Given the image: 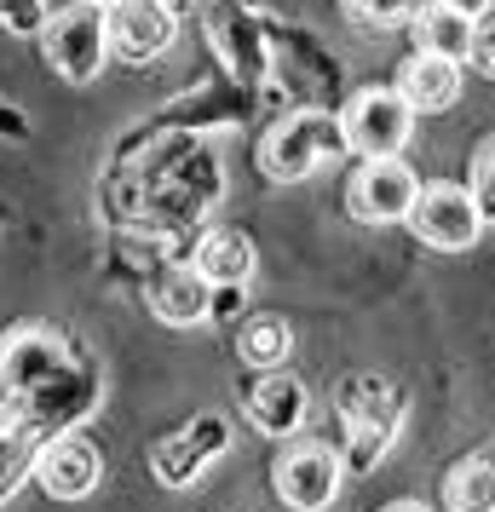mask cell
Returning <instances> with one entry per match:
<instances>
[{
  "mask_svg": "<svg viewBox=\"0 0 495 512\" xmlns=\"http://www.w3.org/2000/svg\"><path fill=\"white\" fill-rule=\"evenodd\" d=\"M87 403H93V386L70 363V351L52 328L24 323L0 340V409L18 420L24 438L35 432L58 438V426L81 420Z\"/></svg>",
  "mask_w": 495,
  "mask_h": 512,
  "instance_id": "cell-1",
  "label": "cell"
},
{
  "mask_svg": "<svg viewBox=\"0 0 495 512\" xmlns=\"http://www.w3.org/2000/svg\"><path fill=\"white\" fill-rule=\"evenodd\" d=\"M156 6H167V12H173V6H185V0H156Z\"/></svg>",
  "mask_w": 495,
  "mask_h": 512,
  "instance_id": "cell-27",
  "label": "cell"
},
{
  "mask_svg": "<svg viewBox=\"0 0 495 512\" xmlns=\"http://www.w3.org/2000/svg\"><path fill=\"white\" fill-rule=\"evenodd\" d=\"M104 24H110V52H121L127 64L162 58L173 47V35H179V18L167 6H156V0H116L104 12Z\"/></svg>",
  "mask_w": 495,
  "mask_h": 512,
  "instance_id": "cell-9",
  "label": "cell"
},
{
  "mask_svg": "<svg viewBox=\"0 0 495 512\" xmlns=\"http://www.w3.org/2000/svg\"><path fill=\"white\" fill-rule=\"evenodd\" d=\"M409 231L421 236L426 248H438V254H461L478 242L484 231V219L472 208V196L461 185H449V179H432V185L415 190V208H409Z\"/></svg>",
  "mask_w": 495,
  "mask_h": 512,
  "instance_id": "cell-5",
  "label": "cell"
},
{
  "mask_svg": "<svg viewBox=\"0 0 495 512\" xmlns=\"http://www.w3.org/2000/svg\"><path fill=\"white\" fill-rule=\"evenodd\" d=\"M225 449V426H219V415H202L190 420L185 432H173V438L156 449V478H162L167 489H185L196 484L202 472H208V461Z\"/></svg>",
  "mask_w": 495,
  "mask_h": 512,
  "instance_id": "cell-11",
  "label": "cell"
},
{
  "mask_svg": "<svg viewBox=\"0 0 495 512\" xmlns=\"http://www.w3.org/2000/svg\"><path fill=\"white\" fill-rule=\"evenodd\" d=\"M346 420H352V461H375L380 449L392 443L403 420V397L386 386V380H357L346 392Z\"/></svg>",
  "mask_w": 495,
  "mask_h": 512,
  "instance_id": "cell-10",
  "label": "cell"
},
{
  "mask_svg": "<svg viewBox=\"0 0 495 512\" xmlns=\"http://www.w3.org/2000/svg\"><path fill=\"white\" fill-rule=\"evenodd\" d=\"M0 24L12 35H41L47 29V0H0Z\"/></svg>",
  "mask_w": 495,
  "mask_h": 512,
  "instance_id": "cell-22",
  "label": "cell"
},
{
  "mask_svg": "<svg viewBox=\"0 0 495 512\" xmlns=\"http://www.w3.org/2000/svg\"><path fill=\"white\" fill-rule=\"evenodd\" d=\"M467 196H472V208H478V219L490 225V219H495V139H484V150L472 156V185H467Z\"/></svg>",
  "mask_w": 495,
  "mask_h": 512,
  "instance_id": "cell-21",
  "label": "cell"
},
{
  "mask_svg": "<svg viewBox=\"0 0 495 512\" xmlns=\"http://www.w3.org/2000/svg\"><path fill=\"white\" fill-rule=\"evenodd\" d=\"M438 6H444V12H461V18H484L495 0H438Z\"/></svg>",
  "mask_w": 495,
  "mask_h": 512,
  "instance_id": "cell-24",
  "label": "cell"
},
{
  "mask_svg": "<svg viewBox=\"0 0 495 512\" xmlns=\"http://www.w3.org/2000/svg\"><path fill=\"white\" fill-rule=\"evenodd\" d=\"M346 139H340V121L323 116V110H294L283 116L260 144V173L277 179V185H294V179H311L317 167L340 156Z\"/></svg>",
  "mask_w": 495,
  "mask_h": 512,
  "instance_id": "cell-2",
  "label": "cell"
},
{
  "mask_svg": "<svg viewBox=\"0 0 495 512\" xmlns=\"http://www.w3.org/2000/svg\"><path fill=\"white\" fill-rule=\"evenodd\" d=\"M150 311L162 317V323H173V328H190V323H202L213 311V288L196 271H167L156 288H150Z\"/></svg>",
  "mask_w": 495,
  "mask_h": 512,
  "instance_id": "cell-15",
  "label": "cell"
},
{
  "mask_svg": "<svg viewBox=\"0 0 495 512\" xmlns=\"http://www.w3.org/2000/svg\"><path fill=\"white\" fill-rule=\"evenodd\" d=\"M29 472H35V443L24 432H0V501L24 484Z\"/></svg>",
  "mask_w": 495,
  "mask_h": 512,
  "instance_id": "cell-20",
  "label": "cell"
},
{
  "mask_svg": "<svg viewBox=\"0 0 495 512\" xmlns=\"http://www.w3.org/2000/svg\"><path fill=\"white\" fill-rule=\"evenodd\" d=\"M415 41H421V52H432V58L461 64V58H467V41H472V18L444 12V6H426L421 18H415Z\"/></svg>",
  "mask_w": 495,
  "mask_h": 512,
  "instance_id": "cell-17",
  "label": "cell"
},
{
  "mask_svg": "<svg viewBox=\"0 0 495 512\" xmlns=\"http://www.w3.org/2000/svg\"><path fill=\"white\" fill-rule=\"evenodd\" d=\"M357 24H375V29H398V24H415L426 12V0H346Z\"/></svg>",
  "mask_w": 495,
  "mask_h": 512,
  "instance_id": "cell-19",
  "label": "cell"
},
{
  "mask_svg": "<svg viewBox=\"0 0 495 512\" xmlns=\"http://www.w3.org/2000/svg\"><path fill=\"white\" fill-rule=\"evenodd\" d=\"M392 93H398L415 116H438V110H449L455 93H461V64L432 58V52H415L398 70V87H392Z\"/></svg>",
  "mask_w": 495,
  "mask_h": 512,
  "instance_id": "cell-13",
  "label": "cell"
},
{
  "mask_svg": "<svg viewBox=\"0 0 495 512\" xmlns=\"http://www.w3.org/2000/svg\"><path fill=\"white\" fill-rule=\"evenodd\" d=\"M41 52H47L52 70L64 75V81H75V87L98 81L104 58H110V24H104V12L87 6V0L52 12L47 29H41Z\"/></svg>",
  "mask_w": 495,
  "mask_h": 512,
  "instance_id": "cell-3",
  "label": "cell"
},
{
  "mask_svg": "<svg viewBox=\"0 0 495 512\" xmlns=\"http://www.w3.org/2000/svg\"><path fill=\"white\" fill-rule=\"evenodd\" d=\"M415 190L421 185L403 156H375V162H357V173L346 179V208L363 225H398L415 208Z\"/></svg>",
  "mask_w": 495,
  "mask_h": 512,
  "instance_id": "cell-6",
  "label": "cell"
},
{
  "mask_svg": "<svg viewBox=\"0 0 495 512\" xmlns=\"http://www.w3.org/2000/svg\"><path fill=\"white\" fill-rule=\"evenodd\" d=\"M29 478H41L47 495L58 501H81V495H93L98 478H104V461H98V449L81 432H58L35 449V472Z\"/></svg>",
  "mask_w": 495,
  "mask_h": 512,
  "instance_id": "cell-8",
  "label": "cell"
},
{
  "mask_svg": "<svg viewBox=\"0 0 495 512\" xmlns=\"http://www.w3.org/2000/svg\"><path fill=\"white\" fill-rule=\"evenodd\" d=\"M386 512H426V501H392Z\"/></svg>",
  "mask_w": 495,
  "mask_h": 512,
  "instance_id": "cell-25",
  "label": "cell"
},
{
  "mask_svg": "<svg viewBox=\"0 0 495 512\" xmlns=\"http://www.w3.org/2000/svg\"><path fill=\"white\" fill-rule=\"evenodd\" d=\"M190 271L208 282V288H242V282L254 277V242L242 231H213V236H202Z\"/></svg>",
  "mask_w": 495,
  "mask_h": 512,
  "instance_id": "cell-14",
  "label": "cell"
},
{
  "mask_svg": "<svg viewBox=\"0 0 495 512\" xmlns=\"http://www.w3.org/2000/svg\"><path fill=\"white\" fill-rule=\"evenodd\" d=\"M467 64H472L478 75H490V81H495V12H484V18H472Z\"/></svg>",
  "mask_w": 495,
  "mask_h": 512,
  "instance_id": "cell-23",
  "label": "cell"
},
{
  "mask_svg": "<svg viewBox=\"0 0 495 512\" xmlns=\"http://www.w3.org/2000/svg\"><path fill=\"white\" fill-rule=\"evenodd\" d=\"M236 351H242V363L248 369H283L288 351H294V334H288L283 317H254V323L242 328V340H236Z\"/></svg>",
  "mask_w": 495,
  "mask_h": 512,
  "instance_id": "cell-18",
  "label": "cell"
},
{
  "mask_svg": "<svg viewBox=\"0 0 495 512\" xmlns=\"http://www.w3.org/2000/svg\"><path fill=\"white\" fill-rule=\"evenodd\" d=\"M409 133H415V110H409L392 87H357V93L346 98L340 139H346V150H357L363 162L398 156L403 144H409Z\"/></svg>",
  "mask_w": 495,
  "mask_h": 512,
  "instance_id": "cell-4",
  "label": "cell"
},
{
  "mask_svg": "<svg viewBox=\"0 0 495 512\" xmlns=\"http://www.w3.org/2000/svg\"><path fill=\"white\" fill-rule=\"evenodd\" d=\"M444 501L449 512H495V455L455 466L444 478Z\"/></svg>",
  "mask_w": 495,
  "mask_h": 512,
  "instance_id": "cell-16",
  "label": "cell"
},
{
  "mask_svg": "<svg viewBox=\"0 0 495 512\" xmlns=\"http://www.w3.org/2000/svg\"><path fill=\"white\" fill-rule=\"evenodd\" d=\"M87 6H98V12H110V6H116V0H87Z\"/></svg>",
  "mask_w": 495,
  "mask_h": 512,
  "instance_id": "cell-26",
  "label": "cell"
},
{
  "mask_svg": "<svg viewBox=\"0 0 495 512\" xmlns=\"http://www.w3.org/2000/svg\"><path fill=\"white\" fill-rule=\"evenodd\" d=\"M340 478H346V466L334 455L329 443H300V449H288L277 472H271V484L283 495L294 512H323L340 495Z\"/></svg>",
  "mask_w": 495,
  "mask_h": 512,
  "instance_id": "cell-7",
  "label": "cell"
},
{
  "mask_svg": "<svg viewBox=\"0 0 495 512\" xmlns=\"http://www.w3.org/2000/svg\"><path fill=\"white\" fill-rule=\"evenodd\" d=\"M248 420L260 426L265 438H288L306 426V386L283 369H265L254 386H248Z\"/></svg>",
  "mask_w": 495,
  "mask_h": 512,
  "instance_id": "cell-12",
  "label": "cell"
}]
</instances>
